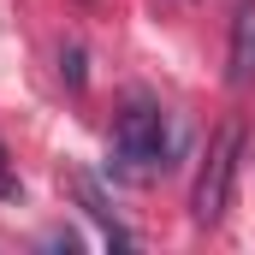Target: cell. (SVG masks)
Returning a JSON list of instances; mask_svg holds the SVG:
<instances>
[{"label": "cell", "instance_id": "cell-1", "mask_svg": "<svg viewBox=\"0 0 255 255\" xmlns=\"http://www.w3.org/2000/svg\"><path fill=\"white\" fill-rule=\"evenodd\" d=\"M166 154H172V119L160 107H148V101L125 107L119 125H113V172L142 184V178L166 172Z\"/></svg>", "mask_w": 255, "mask_h": 255}, {"label": "cell", "instance_id": "cell-2", "mask_svg": "<svg viewBox=\"0 0 255 255\" xmlns=\"http://www.w3.org/2000/svg\"><path fill=\"white\" fill-rule=\"evenodd\" d=\"M238 160H244V125H220L214 142H208V160L196 172V190H190V220L196 226H220L226 208H232V190H238Z\"/></svg>", "mask_w": 255, "mask_h": 255}, {"label": "cell", "instance_id": "cell-3", "mask_svg": "<svg viewBox=\"0 0 255 255\" xmlns=\"http://www.w3.org/2000/svg\"><path fill=\"white\" fill-rule=\"evenodd\" d=\"M226 77H232V89H250V83H255V0H250V6H238V18H232Z\"/></svg>", "mask_w": 255, "mask_h": 255}, {"label": "cell", "instance_id": "cell-4", "mask_svg": "<svg viewBox=\"0 0 255 255\" xmlns=\"http://www.w3.org/2000/svg\"><path fill=\"white\" fill-rule=\"evenodd\" d=\"M18 196V178H12V166H6V148H0V202H12Z\"/></svg>", "mask_w": 255, "mask_h": 255}]
</instances>
